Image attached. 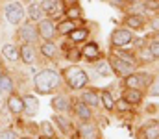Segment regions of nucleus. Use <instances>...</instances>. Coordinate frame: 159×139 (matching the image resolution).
Returning a JSON list of instances; mask_svg holds the SVG:
<instances>
[{
	"label": "nucleus",
	"mask_w": 159,
	"mask_h": 139,
	"mask_svg": "<svg viewBox=\"0 0 159 139\" xmlns=\"http://www.w3.org/2000/svg\"><path fill=\"white\" fill-rule=\"evenodd\" d=\"M122 98L128 104H139L143 100V91L141 89H133V87H126L122 93Z\"/></svg>",
	"instance_id": "obj_10"
},
{
	"label": "nucleus",
	"mask_w": 159,
	"mask_h": 139,
	"mask_svg": "<svg viewBox=\"0 0 159 139\" xmlns=\"http://www.w3.org/2000/svg\"><path fill=\"white\" fill-rule=\"evenodd\" d=\"M63 4L69 7V6H74V4H78V2H76V0H63Z\"/></svg>",
	"instance_id": "obj_39"
},
{
	"label": "nucleus",
	"mask_w": 159,
	"mask_h": 139,
	"mask_svg": "<svg viewBox=\"0 0 159 139\" xmlns=\"http://www.w3.org/2000/svg\"><path fill=\"white\" fill-rule=\"evenodd\" d=\"M154 41H159V34H156V37H154Z\"/></svg>",
	"instance_id": "obj_41"
},
{
	"label": "nucleus",
	"mask_w": 159,
	"mask_h": 139,
	"mask_svg": "<svg viewBox=\"0 0 159 139\" xmlns=\"http://www.w3.org/2000/svg\"><path fill=\"white\" fill-rule=\"evenodd\" d=\"M152 28L156 30V32H159V21L156 19V21H152Z\"/></svg>",
	"instance_id": "obj_38"
},
{
	"label": "nucleus",
	"mask_w": 159,
	"mask_h": 139,
	"mask_svg": "<svg viewBox=\"0 0 159 139\" xmlns=\"http://www.w3.org/2000/svg\"><path fill=\"white\" fill-rule=\"evenodd\" d=\"M39 35L44 39V41H52L54 39V34H56V26H54V22L52 21H48V19H43L39 22Z\"/></svg>",
	"instance_id": "obj_8"
},
{
	"label": "nucleus",
	"mask_w": 159,
	"mask_h": 139,
	"mask_svg": "<svg viewBox=\"0 0 159 139\" xmlns=\"http://www.w3.org/2000/svg\"><path fill=\"white\" fill-rule=\"evenodd\" d=\"M129 2H137V0H129Z\"/></svg>",
	"instance_id": "obj_44"
},
{
	"label": "nucleus",
	"mask_w": 159,
	"mask_h": 139,
	"mask_svg": "<svg viewBox=\"0 0 159 139\" xmlns=\"http://www.w3.org/2000/svg\"><path fill=\"white\" fill-rule=\"evenodd\" d=\"M41 54H43L44 58H54V56L57 54V46L54 45L52 41H44V43L41 45Z\"/></svg>",
	"instance_id": "obj_22"
},
{
	"label": "nucleus",
	"mask_w": 159,
	"mask_h": 139,
	"mask_svg": "<svg viewBox=\"0 0 159 139\" xmlns=\"http://www.w3.org/2000/svg\"><path fill=\"white\" fill-rule=\"evenodd\" d=\"M144 6H146V9H150V11H156V9H159V0H146Z\"/></svg>",
	"instance_id": "obj_32"
},
{
	"label": "nucleus",
	"mask_w": 159,
	"mask_h": 139,
	"mask_svg": "<svg viewBox=\"0 0 159 139\" xmlns=\"http://www.w3.org/2000/svg\"><path fill=\"white\" fill-rule=\"evenodd\" d=\"M65 78H67V84H69L72 89H81V87L89 82L87 72H85V71H81L80 67H70V69H67Z\"/></svg>",
	"instance_id": "obj_2"
},
{
	"label": "nucleus",
	"mask_w": 159,
	"mask_h": 139,
	"mask_svg": "<svg viewBox=\"0 0 159 139\" xmlns=\"http://www.w3.org/2000/svg\"><path fill=\"white\" fill-rule=\"evenodd\" d=\"M133 41V35L129 30H124V28H119L111 34V45L113 46H124V45H129Z\"/></svg>",
	"instance_id": "obj_6"
},
{
	"label": "nucleus",
	"mask_w": 159,
	"mask_h": 139,
	"mask_svg": "<svg viewBox=\"0 0 159 139\" xmlns=\"http://www.w3.org/2000/svg\"><path fill=\"white\" fill-rule=\"evenodd\" d=\"M43 139H56V137H54V136H50V137H48V136H46V137H43Z\"/></svg>",
	"instance_id": "obj_42"
},
{
	"label": "nucleus",
	"mask_w": 159,
	"mask_h": 139,
	"mask_svg": "<svg viewBox=\"0 0 159 139\" xmlns=\"http://www.w3.org/2000/svg\"><path fill=\"white\" fill-rule=\"evenodd\" d=\"M52 108H54L56 111H59V113L69 111V109H70V100H69L65 95H57V96L52 100Z\"/></svg>",
	"instance_id": "obj_12"
},
{
	"label": "nucleus",
	"mask_w": 159,
	"mask_h": 139,
	"mask_svg": "<svg viewBox=\"0 0 159 139\" xmlns=\"http://www.w3.org/2000/svg\"><path fill=\"white\" fill-rule=\"evenodd\" d=\"M0 139H17L13 130H0Z\"/></svg>",
	"instance_id": "obj_31"
},
{
	"label": "nucleus",
	"mask_w": 159,
	"mask_h": 139,
	"mask_svg": "<svg viewBox=\"0 0 159 139\" xmlns=\"http://www.w3.org/2000/svg\"><path fill=\"white\" fill-rule=\"evenodd\" d=\"M54 123L59 124V128H61L63 134H69V132H70V123H69L63 115H56V117H54Z\"/></svg>",
	"instance_id": "obj_26"
},
{
	"label": "nucleus",
	"mask_w": 159,
	"mask_h": 139,
	"mask_svg": "<svg viewBox=\"0 0 159 139\" xmlns=\"http://www.w3.org/2000/svg\"><path fill=\"white\" fill-rule=\"evenodd\" d=\"M6 19L9 24H19L24 19V7L19 2H11L6 6Z\"/></svg>",
	"instance_id": "obj_3"
},
{
	"label": "nucleus",
	"mask_w": 159,
	"mask_h": 139,
	"mask_svg": "<svg viewBox=\"0 0 159 139\" xmlns=\"http://www.w3.org/2000/svg\"><path fill=\"white\" fill-rule=\"evenodd\" d=\"M11 93H13V80L7 72H2L0 74V95L9 96Z\"/></svg>",
	"instance_id": "obj_11"
},
{
	"label": "nucleus",
	"mask_w": 159,
	"mask_h": 139,
	"mask_svg": "<svg viewBox=\"0 0 159 139\" xmlns=\"http://www.w3.org/2000/svg\"><path fill=\"white\" fill-rule=\"evenodd\" d=\"M74 28H76V26H74V21L67 19V21H61V22L56 26V32H57L59 35H67V34H70Z\"/></svg>",
	"instance_id": "obj_19"
},
{
	"label": "nucleus",
	"mask_w": 159,
	"mask_h": 139,
	"mask_svg": "<svg viewBox=\"0 0 159 139\" xmlns=\"http://www.w3.org/2000/svg\"><path fill=\"white\" fill-rule=\"evenodd\" d=\"M150 78H152V76H150V74H146V72H144V74H143V72H141V74H133V72H131V74H128V76H126V87L144 89L146 86H150V82H152Z\"/></svg>",
	"instance_id": "obj_4"
},
{
	"label": "nucleus",
	"mask_w": 159,
	"mask_h": 139,
	"mask_svg": "<svg viewBox=\"0 0 159 139\" xmlns=\"http://www.w3.org/2000/svg\"><path fill=\"white\" fill-rule=\"evenodd\" d=\"M94 69H96V72H98V74H102V76H109V74H111V71H113V69H111V65H109L107 61H98V65H96Z\"/></svg>",
	"instance_id": "obj_28"
},
{
	"label": "nucleus",
	"mask_w": 159,
	"mask_h": 139,
	"mask_svg": "<svg viewBox=\"0 0 159 139\" xmlns=\"http://www.w3.org/2000/svg\"><path fill=\"white\" fill-rule=\"evenodd\" d=\"M37 35H39V30L34 26V24H30V22H26L24 26H20L19 28V37L24 41V43H34L35 39H37Z\"/></svg>",
	"instance_id": "obj_7"
},
{
	"label": "nucleus",
	"mask_w": 159,
	"mask_h": 139,
	"mask_svg": "<svg viewBox=\"0 0 159 139\" xmlns=\"http://www.w3.org/2000/svg\"><path fill=\"white\" fill-rule=\"evenodd\" d=\"M24 139H28V137H24Z\"/></svg>",
	"instance_id": "obj_46"
},
{
	"label": "nucleus",
	"mask_w": 159,
	"mask_h": 139,
	"mask_svg": "<svg viewBox=\"0 0 159 139\" xmlns=\"http://www.w3.org/2000/svg\"><path fill=\"white\" fill-rule=\"evenodd\" d=\"M2 54H4V58L6 59H9V61H17L19 59V50H17V46L15 45H4V48H2Z\"/></svg>",
	"instance_id": "obj_20"
},
{
	"label": "nucleus",
	"mask_w": 159,
	"mask_h": 139,
	"mask_svg": "<svg viewBox=\"0 0 159 139\" xmlns=\"http://www.w3.org/2000/svg\"><path fill=\"white\" fill-rule=\"evenodd\" d=\"M28 15H30L34 21H43V15H44V11L41 9L39 4H30V7H28Z\"/></svg>",
	"instance_id": "obj_25"
},
{
	"label": "nucleus",
	"mask_w": 159,
	"mask_h": 139,
	"mask_svg": "<svg viewBox=\"0 0 159 139\" xmlns=\"http://www.w3.org/2000/svg\"><path fill=\"white\" fill-rule=\"evenodd\" d=\"M30 4H37V0H30Z\"/></svg>",
	"instance_id": "obj_43"
},
{
	"label": "nucleus",
	"mask_w": 159,
	"mask_h": 139,
	"mask_svg": "<svg viewBox=\"0 0 159 139\" xmlns=\"http://www.w3.org/2000/svg\"><path fill=\"white\" fill-rule=\"evenodd\" d=\"M150 52H152L154 59H157L159 58V41H154V43L150 45Z\"/></svg>",
	"instance_id": "obj_33"
},
{
	"label": "nucleus",
	"mask_w": 159,
	"mask_h": 139,
	"mask_svg": "<svg viewBox=\"0 0 159 139\" xmlns=\"http://www.w3.org/2000/svg\"><path fill=\"white\" fill-rule=\"evenodd\" d=\"M80 132H81L83 137H93V136H94V128H93L91 124H81V126H80Z\"/></svg>",
	"instance_id": "obj_30"
},
{
	"label": "nucleus",
	"mask_w": 159,
	"mask_h": 139,
	"mask_svg": "<svg viewBox=\"0 0 159 139\" xmlns=\"http://www.w3.org/2000/svg\"><path fill=\"white\" fill-rule=\"evenodd\" d=\"M83 102H85L87 106H98L102 100H100V96L94 91H85L83 93Z\"/></svg>",
	"instance_id": "obj_24"
},
{
	"label": "nucleus",
	"mask_w": 159,
	"mask_h": 139,
	"mask_svg": "<svg viewBox=\"0 0 159 139\" xmlns=\"http://www.w3.org/2000/svg\"><path fill=\"white\" fill-rule=\"evenodd\" d=\"M7 109L11 111V113H22L24 111V102H22V96H19V95H9L7 96Z\"/></svg>",
	"instance_id": "obj_9"
},
{
	"label": "nucleus",
	"mask_w": 159,
	"mask_h": 139,
	"mask_svg": "<svg viewBox=\"0 0 159 139\" xmlns=\"http://www.w3.org/2000/svg\"><path fill=\"white\" fill-rule=\"evenodd\" d=\"M81 54H83V58H87V59L94 61V59H98V58H100V48H98L96 43H89V45L83 46Z\"/></svg>",
	"instance_id": "obj_15"
},
{
	"label": "nucleus",
	"mask_w": 159,
	"mask_h": 139,
	"mask_svg": "<svg viewBox=\"0 0 159 139\" xmlns=\"http://www.w3.org/2000/svg\"><path fill=\"white\" fill-rule=\"evenodd\" d=\"M87 35H89V32H87V30H83V28H80V30H78V28H74V30L69 34V37H70L74 43H81V41H85V39H87Z\"/></svg>",
	"instance_id": "obj_23"
},
{
	"label": "nucleus",
	"mask_w": 159,
	"mask_h": 139,
	"mask_svg": "<svg viewBox=\"0 0 159 139\" xmlns=\"http://www.w3.org/2000/svg\"><path fill=\"white\" fill-rule=\"evenodd\" d=\"M22 102H24V111H26L28 115L37 113V109H39V100H37L34 95H26V96L22 98Z\"/></svg>",
	"instance_id": "obj_13"
},
{
	"label": "nucleus",
	"mask_w": 159,
	"mask_h": 139,
	"mask_svg": "<svg viewBox=\"0 0 159 139\" xmlns=\"http://www.w3.org/2000/svg\"><path fill=\"white\" fill-rule=\"evenodd\" d=\"M141 58H143L144 61H152V59H154V56H152V52H150V48H144V50L141 52Z\"/></svg>",
	"instance_id": "obj_34"
},
{
	"label": "nucleus",
	"mask_w": 159,
	"mask_h": 139,
	"mask_svg": "<svg viewBox=\"0 0 159 139\" xmlns=\"http://www.w3.org/2000/svg\"><path fill=\"white\" fill-rule=\"evenodd\" d=\"M100 100H102V104H104V108H106V109H113V108H115V100H113V96H111L107 91L102 93Z\"/></svg>",
	"instance_id": "obj_29"
},
{
	"label": "nucleus",
	"mask_w": 159,
	"mask_h": 139,
	"mask_svg": "<svg viewBox=\"0 0 159 139\" xmlns=\"http://www.w3.org/2000/svg\"><path fill=\"white\" fill-rule=\"evenodd\" d=\"M74 111H76V115H78L81 121H89L91 119V109H89V106L85 102H78L74 106Z\"/></svg>",
	"instance_id": "obj_21"
},
{
	"label": "nucleus",
	"mask_w": 159,
	"mask_h": 139,
	"mask_svg": "<svg viewBox=\"0 0 159 139\" xmlns=\"http://www.w3.org/2000/svg\"><path fill=\"white\" fill-rule=\"evenodd\" d=\"M115 108H117L119 111H126V109H128V102L122 98V100H119V102H115Z\"/></svg>",
	"instance_id": "obj_35"
},
{
	"label": "nucleus",
	"mask_w": 159,
	"mask_h": 139,
	"mask_svg": "<svg viewBox=\"0 0 159 139\" xmlns=\"http://www.w3.org/2000/svg\"><path fill=\"white\" fill-rule=\"evenodd\" d=\"M141 137L143 139H159V124L157 123H150L143 128L141 132Z\"/></svg>",
	"instance_id": "obj_14"
},
{
	"label": "nucleus",
	"mask_w": 159,
	"mask_h": 139,
	"mask_svg": "<svg viewBox=\"0 0 159 139\" xmlns=\"http://www.w3.org/2000/svg\"><path fill=\"white\" fill-rule=\"evenodd\" d=\"M43 130H44V134L50 137V136H54V130H52V126L48 124V123H43Z\"/></svg>",
	"instance_id": "obj_37"
},
{
	"label": "nucleus",
	"mask_w": 159,
	"mask_h": 139,
	"mask_svg": "<svg viewBox=\"0 0 159 139\" xmlns=\"http://www.w3.org/2000/svg\"><path fill=\"white\" fill-rule=\"evenodd\" d=\"M19 54H20V58H22L24 63H34L35 61V50H34V46L30 45V43H24Z\"/></svg>",
	"instance_id": "obj_16"
},
{
	"label": "nucleus",
	"mask_w": 159,
	"mask_h": 139,
	"mask_svg": "<svg viewBox=\"0 0 159 139\" xmlns=\"http://www.w3.org/2000/svg\"><path fill=\"white\" fill-rule=\"evenodd\" d=\"M0 106H2V98H0Z\"/></svg>",
	"instance_id": "obj_45"
},
{
	"label": "nucleus",
	"mask_w": 159,
	"mask_h": 139,
	"mask_svg": "<svg viewBox=\"0 0 159 139\" xmlns=\"http://www.w3.org/2000/svg\"><path fill=\"white\" fill-rule=\"evenodd\" d=\"M126 24L129 28H133V30H139V28L144 26V17L143 15H128L126 17Z\"/></svg>",
	"instance_id": "obj_18"
},
{
	"label": "nucleus",
	"mask_w": 159,
	"mask_h": 139,
	"mask_svg": "<svg viewBox=\"0 0 159 139\" xmlns=\"http://www.w3.org/2000/svg\"><path fill=\"white\" fill-rule=\"evenodd\" d=\"M109 65H111V69L117 72V74H120V76H128V74H131L133 72V67L135 65H131V63H128V61H124L122 58H119V56H113L111 59H109Z\"/></svg>",
	"instance_id": "obj_5"
},
{
	"label": "nucleus",
	"mask_w": 159,
	"mask_h": 139,
	"mask_svg": "<svg viewBox=\"0 0 159 139\" xmlns=\"http://www.w3.org/2000/svg\"><path fill=\"white\" fill-rule=\"evenodd\" d=\"M41 9L46 15H56V13H59V0H43Z\"/></svg>",
	"instance_id": "obj_17"
},
{
	"label": "nucleus",
	"mask_w": 159,
	"mask_h": 139,
	"mask_svg": "<svg viewBox=\"0 0 159 139\" xmlns=\"http://www.w3.org/2000/svg\"><path fill=\"white\" fill-rule=\"evenodd\" d=\"M150 95H154V96H159V76H157V80L154 82V86L150 87Z\"/></svg>",
	"instance_id": "obj_36"
},
{
	"label": "nucleus",
	"mask_w": 159,
	"mask_h": 139,
	"mask_svg": "<svg viewBox=\"0 0 159 139\" xmlns=\"http://www.w3.org/2000/svg\"><path fill=\"white\" fill-rule=\"evenodd\" d=\"M34 84H35V91L39 95H48V93H52L54 89L59 87L61 78H59V74L56 71H41L35 76Z\"/></svg>",
	"instance_id": "obj_1"
},
{
	"label": "nucleus",
	"mask_w": 159,
	"mask_h": 139,
	"mask_svg": "<svg viewBox=\"0 0 159 139\" xmlns=\"http://www.w3.org/2000/svg\"><path fill=\"white\" fill-rule=\"evenodd\" d=\"M67 17H69L70 21H78L80 17H81V7H80L78 4L69 6V7H67Z\"/></svg>",
	"instance_id": "obj_27"
},
{
	"label": "nucleus",
	"mask_w": 159,
	"mask_h": 139,
	"mask_svg": "<svg viewBox=\"0 0 159 139\" xmlns=\"http://www.w3.org/2000/svg\"><path fill=\"white\" fill-rule=\"evenodd\" d=\"M111 2V6H117V7H120V4H122V0H109Z\"/></svg>",
	"instance_id": "obj_40"
}]
</instances>
